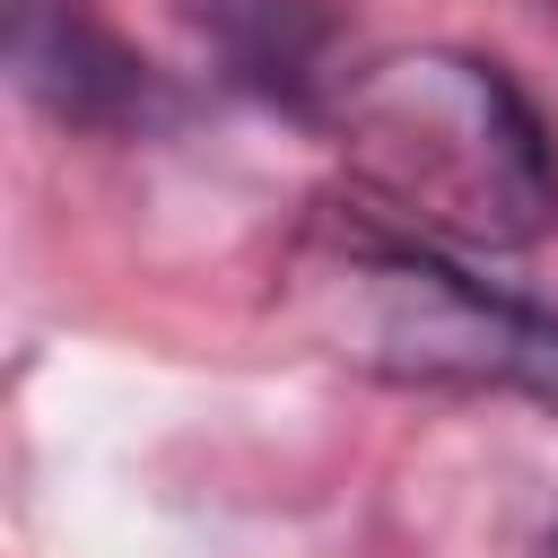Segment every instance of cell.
Wrapping results in <instances>:
<instances>
[{
    "mask_svg": "<svg viewBox=\"0 0 558 558\" xmlns=\"http://www.w3.org/2000/svg\"><path fill=\"white\" fill-rule=\"evenodd\" d=\"M549 558H558V532H549Z\"/></svg>",
    "mask_w": 558,
    "mask_h": 558,
    "instance_id": "cell-5",
    "label": "cell"
},
{
    "mask_svg": "<svg viewBox=\"0 0 558 558\" xmlns=\"http://www.w3.org/2000/svg\"><path fill=\"white\" fill-rule=\"evenodd\" d=\"M174 17L192 26L201 61L235 96H253L288 122H323L331 87L349 78L331 0H174Z\"/></svg>",
    "mask_w": 558,
    "mask_h": 558,
    "instance_id": "cell-4",
    "label": "cell"
},
{
    "mask_svg": "<svg viewBox=\"0 0 558 558\" xmlns=\"http://www.w3.org/2000/svg\"><path fill=\"white\" fill-rule=\"evenodd\" d=\"M279 314L349 375L410 392H506L558 410V314L480 279L471 253L375 218L366 201L314 218L288 244Z\"/></svg>",
    "mask_w": 558,
    "mask_h": 558,
    "instance_id": "cell-2",
    "label": "cell"
},
{
    "mask_svg": "<svg viewBox=\"0 0 558 558\" xmlns=\"http://www.w3.org/2000/svg\"><path fill=\"white\" fill-rule=\"evenodd\" d=\"M9 78L61 131L131 140L166 113V78L131 61V44L87 0H9Z\"/></svg>",
    "mask_w": 558,
    "mask_h": 558,
    "instance_id": "cell-3",
    "label": "cell"
},
{
    "mask_svg": "<svg viewBox=\"0 0 558 558\" xmlns=\"http://www.w3.org/2000/svg\"><path fill=\"white\" fill-rule=\"evenodd\" d=\"M349 192L453 253H532L558 235V140L523 78L462 44L349 61L314 122Z\"/></svg>",
    "mask_w": 558,
    "mask_h": 558,
    "instance_id": "cell-1",
    "label": "cell"
}]
</instances>
